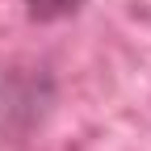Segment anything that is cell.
<instances>
[{"instance_id":"7a4b0ae2","label":"cell","mask_w":151,"mask_h":151,"mask_svg":"<svg viewBox=\"0 0 151 151\" xmlns=\"http://www.w3.org/2000/svg\"><path fill=\"white\" fill-rule=\"evenodd\" d=\"M25 4V17L38 25H55V21H67V17L84 13L88 0H21Z\"/></svg>"},{"instance_id":"6da1fadb","label":"cell","mask_w":151,"mask_h":151,"mask_svg":"<svg viewBox=\"0 0 151 151\" xmlns=\"http://www.w3.org/2000/svg\"><path fill=\"white\" fill-rule=\"evenodd\" d=\"M55 105V76L50 67H9L0 80V130L25 139L46 122Z\"/></svg>"}]
</instances>
